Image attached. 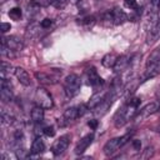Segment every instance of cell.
<instances>
[{"label": "cell", "instance_id": "cell-1", "mask_svg": "<svg viewBox=\"0 0 160 160\" xmlns=\"http://www.w3.org/2000/svg\"><path fill=\"white\" fill-rule=\"evenodd\" d=\"M141 104L140 98H130L115 114L114 116V124L116 128L124 126L129 120L134 119L135 114L138 112V109Z\"/></svg>", "mask_w": 160, "mask_h": 160}, {"label": "cell", "instance_id": "cell-2", "mask_svg": "<svg viewBox=\"0 0 160 160\" xmlns=\"http://www.w3.org/2000/svg\"><path fill=\"white\" fill-rule=\"evenodd\" d=\"M131 135L130 132L122 135V136H118V138H114V139H110L105 145H104V154L106 156H112L120 148H122L130 139H131Z\"/></svg>", "mask_w": 160, "mask_h": 160}, {"label": "cell", "instance_id": "cell-3", "mask_svg": "<svg viewBox=\"0 0 160 160\" xmlns=\"http://www.w3.org/2000/svg\"><path fill=\"white\" fill-rule=\"evenodd\" d=\"M80 86H81V80L76 74L68 75L64 80V91H65L66 98L71 99L76 96L80 91Z\"/></svg>", "mask_w": 160, "mask_h": 160}, {"label": "cell", "instance_id": "cell-4", "mask_svg": "<svg viewBox=\"0 0 160 160\" xmlns=\"http://www.w3.org/2000/svg\"><path fill=\"white\" fill-rule=\"evenodd\" d=\"M35 102L38 106L42 108V109H51L54 106V100L52 96L50 95V92L44 89V88H38L35 90Z\"/></svg>", "mask_w": 160, "mask_h": 160}, {"label": "cell", "instance_id": "cell-5", "mask_svg": "<svg viewBox=\"0 0 160 160\" xmlns=\"http://www.w3.org/2000/svg\"><path fill=\"white\" fill-rule=\"evenodd\" d=\"M61 75V70L58 71H38L35 72V78L40 84H45V85H52L56 84L59 81V76Z\"/></svg>", "mask_w": 160, "mask_h": 160}, {"label": "cell", "instance_id": "cell-6", "mask_svg": "<svg viewBox=\"0 0 160 160\" xmlns=\"http://www.w3.org/2000/svg\"><path fill=\"white\" fill-rule=\"evenodd\" d=\"M1 44H5L9 49H11L12 51H20L24 48V40L16 35H10V36H2L1 39Z\"/></svg>", "mask_w": 160, "mask_h": 160}, {"label": "cell", "instance_id": "cell-7", "mask_svg": "<svg viewBox=\"0 0 160 160\" xmlns=\"http://www.w3.org/2000/svg\"><path fill=\"white\" fill-rule=\"evenodd\" d=\"M69 142H70V136L69 135H62L60 136L51 146V152L55 155V156H59L61 154L65 152V150L68 149L69 146Z\"/></svg>", "mask_w": 160, "mask_h": 160}, {"label": "cell", "instance_id": "cell-8", "mask_svg": "<svg viewBox=\"0 0 160 160\" xmlns=\"http://www.w3.org/2000/svg\"><path fill=\"white\" fill-rule=\"evenodd\" d=\"M159 110V102H149L146 104L144 108H141L140 110H138V112L134 116V120H142L146 119L148 116L152 115L154 112H156Z\"/></svg>", "mask_w": 160, "mask_h": 160}, {"label": "cell", "instance_id": "cell-9", "mask_svg": "<svg viewBox=\"0 0 160 160\" xmlns=\"http://www.w3.org/2000/svg\"><path fill=\"white\" fill-rule=\"evenodd\" d=\"M0 99L2 100V102H9L12 100L11 84L8 81L6 78H1L0 81Z\"/></svg>", "mask_w": 160, "mask_h": 160}, {"label": "cell", "instance_id": "cell-10", "mask_svg": "<svg viewBox=\"0 0 160 160\" xmlns=\"http://www.w3.org/2000/svg\"><path fill=\"white\" fill-rule=\"evenodd\" d=\"M160 38V14L156 19V21L154 24H151L149 31H148V35H146V42L148 44H151L154 41H156L158 39Z\"/></svg>", "mask_w": 160, "mask_h": 160}, {"label": "cell", "instance_id": "cell-11", "mask_svg": "<svg viewBox=\"0 0 160 160\" xmlns=\"http://www.w3.org/2000/svg\"><path fill=\"white\" fill-rule=\"evenodd\" d=\"M86 76H88L89 84H90L92 88H95V89L99 88V86H101V85L104 84L102 79L100 78V75L98 74V71H96L95 68H89V69L86 70Z\"/></svg>", "mask_w": 160, "mask_h": 160}, {"label": "cell", "instance_id": "cell-12", "mask_svg": "<svg viewBox=\"0 0 160 160\" xmlns=\"http://www.w3.org/2000/svg\"><path fill=\"white\" fill-rule=\"evenodd\" d=\"M130 58L129 55H121L118 58L115 65H114V71L119 75V74H122L125 70H128L129 65H130Z\"/></svg>", "mask_w": 160, "mask_h": 160}, {"label": "cell", "instance_id": "cell-13", "mask_svg": "<svg viewBox=\"0 0 160 160\" xmlns=\"http://www.w3.org/2000/svg\"><path fill=\"white\" fill-rule=\"evenodd\" d=\"M92 140H94V134H88L84 138H81L79 140V142L76 144V146H75V154L81 155L90 146V144L92 142Z\"/></svg>", "mask_w": 160, "mask_h": 160}, {"label": "cell", "instance_id": "cell-14", "mask_svg": "<svg viewBox=\"0 0 160 160\" xmlns=\"http://www.w3.org/2000/svg\"><path fill=\"white\" fill-rule=\"evenodd\" d=\"M105 98H106V91H98V92H95V94L90 98L89 102L86 104L88 108H89V110H95V109L105 100Z\"/></svg>", "mask_w": 160, "mask_h": 160}, {"label": "cell", "instance_id": "cell-15", "mask_svg": "<svg viewBox=\"0 0 160 160\" xmlns=\"http://www.w3.org/2000/svg\"><path fill=\"white\" fill-rule=\"evenodd\" d=\"M15 76L19 80V82L24 86H30L31 85V80H30V75L28 74V71L22 68H15Z\"/></svg>", "mask_w": 160, "mask_h": 160}, {"label": "cell", "instance_id": "cell-16", "mask_svg": "<svg viewBox=\"0 0 160 160\" xmlns=\"http://www.w3.org/2000/svg\"><path fill=\"white\" fill-rule=\"evenodd\" d=\"M45 151V142L41 138H36L32 144H31V150H30V158L38 156Z\"/></svg>", "mask_w": 160, "mask_h": 160}, {"label": "cell", "instance_id": "cell-17", "mask_svg": "<svg viewBox=\"0 0 160 160\" xmlns=\"http://www.w3.org/2000/svg\"><path fill=\"white\" fill-rule=\"evenodd\" d=\"M111 15H112V24L114 25H121L128 20V15L120 8L111 9Z\"/></svg>", "mask_w": 160, "mask_h": 160}, {"label": "cell", "instance_id": "cell-18", "mask_svg": "<svg viewBox=\"0 0 160 160\" xmlns=\"http://www.w3.org/2000/svg\"><path fill=\"white\" fill-rule=\"evenodd\" d=\"M158 64H160V46L154 49L152 52L149 55L148 61H146V69H152Z\"/></svg>", "mask_w": 160, "mask_h": 160}, {"label": "cell", "instance_id": "cell-19", "mask_svg": "<svg viewBox=\"0 0 160 160\" xmlns=\"http://www.w3.org/2000/svg\"><path fill=\"white\" fill-rule=\"evenodd\" d=\"M44 110H45V109H42V108H40V106L36 105V106L31 110V112H30L31 121L35 122V124L42 122V120H44Z\"/></svg>", "mask_w": 160, "mask_h": 160}, {"label": "cell", "instance_id": "cell-20", "mask_svg": "<svg viewBox=\"0 0 160 160\" xmlns=\"http://www.w3.org/2000/svg\"><path fill=\"white\" fill-rule=\"evenodd\" d=\"M118 58H119V56H118L115 52H109V54H106V55L102 58V60H101V65H102L104 68H108V69L114 68V65H115Z\"/></svg>", "mask_w": 160, "mask_h": 160}, {"label": "cell", "instance_id": "cell-21", "mask_svg": "<svg viewBox=\"0 0 160 160\" xmlns=\"http://www.w3.org/2000/svg\"><path fill=\"white\" fill-rule=\"evenodd\" d=\"M62 116H64V119H65L66 121H72V120L80 118V116H79V109H78V106H70V108H68V109L64 111Z\"/></svg>", "mask_w": 160, "mask_h": 160}, {"label": "cell", "instance_id": "cell-22", "mask_svg": "<svg viewBox=\"0 0 160 160\" xmlns=\"http://www.w3.org/2000/svg\"><path fill=\"white\" fill-rule=\"evenodd\" d=\"M14 120H15V118H14V115H12L10 111H6L5 109L1 110V122H2V124L10 125V124L14 122Z\"/></svg>", "mask_w": 160, "mask_h": 160}, {"label": "cell", "instance_id": "cell-23", "mask_svg": "<svg viewBox=\"0 0 160 160\" xmlns=\"http://www.w3.org/2000/svg\"><path fill=\"white\" fill-rule=\"evenodd\" d=\"M11 72H15V69L12 70V66L10 65V62L1 61V70H0L1 78H6V75H10Z\"/></svg>", "mask_w": 160, "mask_h": 160}, {"label": "cell", "instance_id": "cell-24", "mask_svg": "<svg viewBox=\"0 0 160 160\" xmlns=\"http://www.w3.org/2000/svg\"><path fill=\"white\" fill-rule=\"evenodd\" d=\"M8 15H9V18H10V19H12V20H15V21H18V20H20V19H21L22 12H21V9H20V8L15 6V8H12V9H10V10H9Z\"/></svg>", "mask_w": 160, "mask_h": 160}, {"label": "cell", "instance_id": "cell-25", "mask_svg": "<svg viewBox=\"0 0 160 160\" xmlns=\"http://www.w3.org/2000/svg\"><path fill=\"white\" fill-rule=\"evenodd\" d=\"M31 2L39 8H48L49 5H52V0H32Z\"/></svg>", "mask_w": 160, "mask_h": 160}, {"label": "cell", "instance_id": "cell-26", "mask_svg": "<svg viewBox=\"0 0 160 160\" xmlns=\"http://www.w3.org/2000/svg\"><path fill=\"white\" fill-rule=\"evenodd\" d=\"M69 2L70 0H52V6L56 9H64Z\"/></svg>", "mask_w": 160, "mask_h": 160}, {"label": "cell", "instance_id": "cell-27", "mask_svg": "<svg viewBox=\"0 0 160 160\" xmlns=\"http://www.w3.org/2000/svg\"><path fill=\"white\" fill-rule=\"evenodd\" d=\"M125 5L128 8H130V10H138L139 5L136 2V0H125Z\"/></svg>", "mask_w": 160, "mask_h": 160}, {"label": "cell", "instance_id": "cell-28", "mask_svg": "<svg viewBox=\"0 0 160 160\" xmlns=\"http://www.w3.org/2000/svg\"><path fill=\"white\" fill-rule=\"evenodd\" d=\"M42 132L46 135V136H54L55 135V129L52 128V126H45L44 129H42Z\"/></svg>", "mask_w": 160, "mask_h": 160}, {"label": "cell", "instance_id": "cell-29", "mask_svg": "<svg viewBox=\"0 0 160 160\" xmlns=\"http://www.w3.org/2000/svg\"><path fill=\"white\" fill-rule=\"evenodd\" d=\"M51 24H52V20L51 19H44V20H41L40 26H41V29H48V28L51 26Z\"/></svg>", "mask_w": 160, "mask_h": 160}, {"label": "cell", "instance_id": "cell-30", "mask_svg": "<svg viewBox=\"0 0 160 160\" xmlns=\"http://www.w3.org/2000/svg\"><path fill=\"white\" fill-rule=\"evenodd\" d=\"M98 125H99V121H98L96 119H91V120L88 121V126H89L90 129H92V130H96Z\"/></svg>", "mask_w": 160, "mask_h": 160}, {"label": "cell", "instance_id": "cell-31", "mask_svg": "<svg viewBox=\"0 0 160 160\" xmlns=\"http://www.w3.org/2000/svg\"><path fill=\"white\" fill-rule=\"evenodd\" d=\"M152 152H154L152 151V148H148L146 150H144V154L141 155V158L142 159H149L150 156H152Z\"/></svg>", "mask_w": 160, "mask_h": 160}, {"label": "cell", "instance_id": "cell-32", "mask_svg": "<svg viewBox=\"0 0 160 160\" xmlns=\"http://www.w3.org/2000/svg\"><path fill=\"white\" fill-rule=\"evenodd\" d=\"M10 29H11V25H10L9 22H2V24H1V32H2V34H5L6 31H9Z\"/></svg>", "mask_w": 160, "mask_h": 160}, {"label": "cell", "instance_id": "cell-33", "mask_svg": "<svg viewBox=\"0 0 160 160\" xmlns=\"http://www.w3.org/2000/svg\"><path fill=\"white\" fill-rule=\"evenodd\" d=\"M131 145H132V148H134L135 150H140V148H141V141H140V140H132V141H131Z\"/></svg>", "mask_w": 160, "mask_h": 160}]
</instances>
